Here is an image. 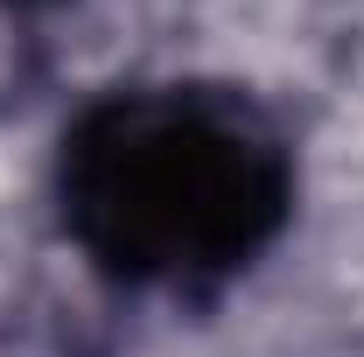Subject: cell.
Masks as SVG:
<instances>
[{
  "label": "cell",
  "mask_w": 364,
  "mask_h": 357,
  "mask_svg": "<svg viewBox=\"0 0 364 357\" xmlns=\"http://www.w3.org/2000/svg\"><path fill=\"white\" fill-rule=\"evenodd\" d=\"M85 218L140 260H196L238 245L267 211L259 147L203 112H134L85 147Z\"/></svg>",
  "instance_id": "cell-1"
}]
</instances>
